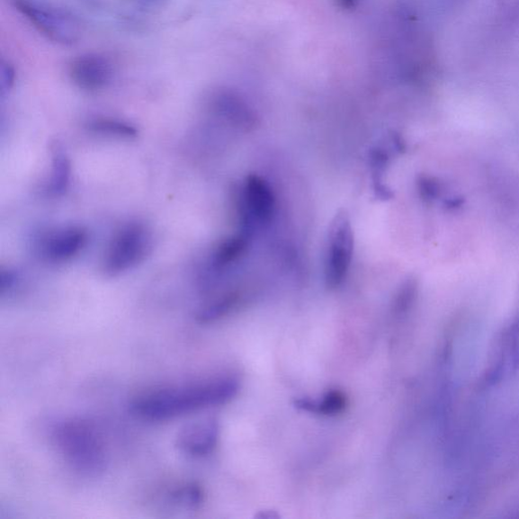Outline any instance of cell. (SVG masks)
I'll use <instances>...</instances> for the list:
<instances>
[{
	"instance_id": "52a82bcc",
	"label": "cell",
	"mask_w": 519,
	"mask_h": 519,
	"mask_svg": "<svg viewBox=\"0 0 519 519\" xmlns=\"http://www.w3.org/2000/svg\"><path fill=\"white\" fill-rule=\"evenodd\" d=\"M69 76L78 89L99 92L113 81L114 67L109 59L99 54H85L73 60Z\"/></svg>"
},
{
	"instance_id": "8992f818",
	"label": "cell",
	"mask_w": 519,
	"mask_h": 519,
	"mask_svg": "<svg viewBox=\"0 0 519 519\" xmlns=\"http://www.w3.org/2000/svg\"><path fill=\"white\" fill-rule=\"evenodd\" d=\"M13 4L40 34L52 42L61 45L76 42L79 35L77 23L66 13L36 0H13Z\"/></svg>"
},
{
	"instance_id": "5b68a950",
	"label": "cell",
	"mask_w": 519,
	"mask_h": 519,
	"mask_svg": "<svg viewBox=\"0 0 519 519\" xmlns=\"http://www.w3.org/2000/svg\"><path fill=\"white\" fill-rule=\"evenodd\" d=\"M354 252L353 223L346 211H339L331 222L325 259V282L336 290L345 282Z\"/></svg>"
},
{
	"instance_id": "6da1fadb",
	"label": "cell",
	"mask_w": 519,
	"mask_h": 519,
	"mask_svg": "<svg viewBox=\"0 0 519 519\" xmlns=\"http://www.w3.org/2000/svg\"><path fill=\"white\" fill-rule=\"evenodd\" d=\"M241 382L233 375L148 390L135 397L130 411L150 422L173 420L226 405L237 396Z\"/></svg>"
},
{
	"instance_id": "277c9868",
	"label": "cell",
	"mask_w": 519,
	"mask_h": 519,
	"mask_svg": "<svg viewBox=\"0 0 519 519\" xmlns=\"http://www.w3.org/2000/svg\"><path fill=\"white\" fill-rule=\"evenodd\" d=\"M151 246L153 237L143 223H127L117 231L109 245L103 259V271L111 276L126 273L147 258Z\"/></svg>"
},
{
	"instance_id": "44dd1931",
	"label": "cell",
	"mask_w": 519,
	"mask_h": 519,
	"mask_svg": "<svg viewBox=\"0 0 519 519\" xmlns=\"http://www.w3.org/2000/svg\"><path fill=\"white\" fill-rule=\"evenodd\" d=\"M338 3L343 9L353 10L358 4V0H338Z\"/></svg>"
},
{
	"instance_id": "e0dca14e",
	"label": "cell",
	"mask_w": 519,
	"mask_h": 519,
	"mask_svg": "<svg viewBox=\"0 0 519 519\" xmlns=\"http://www.w3.org/2000/svg\"><path fill=\"white\" fill-rule=\"evenodd\" d=\"M87 130L100 135L119 139L138 137V130L133 125L113 118H97L87 124Z\"/></svg>"
},
{
	"instance_id": "5bb4252c",
	"label": "cell",
	"mask_w": 519,
	"mask_h": 519,
	"mask_svg": "<svg viewBox=\"0 0 519 519\" xmlns=\"http://www.w3.org/2000/svg\"><path fill=\"white\" fill-rule=\"evenodd\" d=\"M52 170L46 192L52 197H59L67 193L70 185L71 163L62 148L55 145L51 149Z\"/></svg>"
},
{
	"instance_id": "2e32d148",
	"label": "cell",
	"mask_w": 519,
	"mask_h": 519,
	"mask_svg": "<svg viewBox=\"0 0 519 519\" xmlns=\"http://www.w3.org/2000/svg\"><path fill=\"white\" fill-rule=\"evenodd\" d=\"M241 294L230 291L220 295L218 299L206 303L196 315V321L201 325H209L219 321L234 311L241 302Z\"/></svg>"
},
{
	"instance_id": "ba28073f",
	"label": "cell",
	"mask_w": 519,
	"mask_h": 519,
	"mask_svg": "<svg viewBox=\"0 0 519 519\" xmlns=\"http://www.w3.org/2000/svg\"><path fill=\"white\" fill-rule=\"evenodd\" d=\"M220 437V425L217 419L210 418L189 425L180 431L175 446L185 456L203 459L217 450Z\"/></svg>"
},
{
	"instance_id": "3957f363",
	"label": "cell",
	"mask_w": 519,
	"mask_h": 519,
	"mask_svg": "<svg viewBox=\"0 0 519 519\" xmlns=\"http://www.w3.org/2000/svg\"><path fill=\"white\" fill-rule=\"evenodd\" d=\"M276 196L273 187L258 174H249L237 197L238 228L255 236L273 222Z\"/></svg>"
},
{
	"instance_id": "7c38bea8",
	"label": "cell",
	"mask_w": 519,
	"mask_h": 519,
	"mask_svg": "<svg viewBox=\"0 0 519 519\" xmlns=\"http://www.w3.org/2000/svg\"><path fill=\"white\" fill-rule=\"evenodd\" d=\"M254 237L249 231L238 228L236 235L223 239L212 254V270L221 273L236 264L249 251Z\"/></svg>"
},
{
	"instance_id": "4fadbf2b",
	"label": "cell",
	"mask_w": 519,
	"mask_h": 519,
	"mask_svg": "<svg viewBox=\"0 0 519 519\" xmlns=\"http://www.w3.org/2000/svg\"><path fill=\"white\" fill-rule=\"evenodd\" d=\"M293 405L301 412L336 417L347 410L349 398L341 389H330L319 400L303 397L294 400Z\"/></svg>"
},
{
	"instance_id": "ffe728a7",
	"label": "cell",
	"mask_w": 519,
	"mask_h": 519,
	"mask_svg": "<svg viewBox=\"0 0 519 519\" xmlns=\"http://www.w3.org/2000/svg\"><path fill=\"white\" fill-rule=\"evenodd\" d=\"M15 285H17V276H15L12 271H2V276H0V293H2L3 297L5 294H10Z\"/></svg>"
},
{
	"instance_id": "30bf717a",
	"label": "cell",
	"mask_w": 519,
	"mask_h": 519,
	"mask_svg": "<svg viewBox=\"0 0 519 519\" xmlns=\"http://www.w3.org/2000/svg\"><path fill=\"white\" fill-rule=\"evenodd\" d=\"M211 110L215 114L236 126L247 128L255 123L251 109L237 94L229 91H220L213 95Z\"/></svg>"
},
{
	"instance_id": "7a4b0ae2",
	"label": "cell",
	"mask_w": 519,
	"mask_h": 519,
	"mask_svg": "<svg viewBox=\"0 0 519 519\" xmlns=\"http://www.w3.org/2000/svg\"><path fill=\"white\" fill-rule=\"evenodd\" d=\"M52 441L60 457L75 472L85 477L105 472L106 443L94 422L79 417L64 419L53 427Z\"/></svg>"
},
{
	"instance_id": "9c48e42d",
	"label": "cell",
	"mask_w": 519,
	"mask_h": 519,
	"mask_svg": "<svg viewBox=\"0 0 519 519\" xmlns=\"http://www.w3.org/2000/svg\"><path fill=\"white\" fill-rule=\"evenodd\" d=\"M87 242L83 228L67 227L50 231L40 244V253L52 263L67 262L81 253Z\"/></svg>"
},
{
	"instance_id": "9a60e30c",
	"label": "cell",
	"mask_w": 519,
	"mask_h": 519,
	"mask_svg": "<svg viewBox=\"0 0 519 519\" xmlns=\"http://www.w3.org/2000/svg\"><path fill=\"white\" fill-rule=\"evenodd\" d=\"M204 501V489L196 482L180 483L166 492V505L175 508L195 510L201 508Z\"/></svg>"
},
{
	"instance_id": "d6986e66",
	"label": "cell",
	"mask_w": 519,
	"mask_h": 519,
	"mask_svg": "<svg viewBox=\"0 0 519 519\" xmlns=\"http://www.w3.org/2000/svg\"><path fill=\"white\" fill-rule=\"evenodd\" d=\"M15 82V71L9 62L4 60L0 64V87L3 94L9 93Z\"/></svg>"
},
{
	"instance_id": "8fae6325",
	"label": "cell",
	"mask_w": 519,
	"mask_h": 519,
	"mask_svg": "<svg viewBox=\"0 0 519 519\" xmlns=\"http://www.w3.org/2000/svg\"><path fill=\"white\" fill-rule=\"evenodd\" d=\"M389 142V147L386 148V146H382L374 148L370 155L373 190L381 201H389V199L392 197V191L388 188L385 180H383L390 157H392V153H401L404 149V143L398 135H393Z\"/></svg>"
},
{
	"instance_id": "ac0fdd59",
	"label": "cell",
	"mask_w": 519,
	"mask_h": 519,
	"mask_svg": "<svg viewBox=\"0 0 519 519\" xmlns=\"http://www.w3.org/2000/svg\"><path fill=\"white\" fill-rule=\"evenodd\" d=\"M416 295L417 283L413 281V279H409V281H407L403 284L397 294L394 306L395 314L403 315L407 313V311L412 308L415 299H416Z\"/></svg>"
}]
</instances>
